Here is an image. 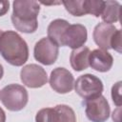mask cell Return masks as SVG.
Here are the masks:
<instances>
[{
    "label": "cell",
    "instance_id": "1",
    "mask_svg": "<svg viewBox=\"0 0 122 122\" xmlns=\"http://www.w3.org/2000/svg\"><path fill=\"white\" fill-rule=\"evenodd\" d=\"M0 54L9 64L20 67L28 61L29 47L16 31L6 30L0 36Z\"/></svg>",
    "mask_w": 122,
    "mask_h": 122
},
{
    "label": "cell",
    "instance_id": "2",
    "mask_svg": "<svg viewBox=\"0 0 122 122\" xmlns=\"http://www.w3.org/2000/svg\"><path fill=\"white\" fill-rule=\"evenodd\" d=\"M40 5L32 0H15L12 3L11 22L13 27L25 33H32L37 30V16Z\"/></svg>",
    "mask_w": 122,
    "mask_h": 122
},
{
    "label": "cell",
    "instance_id": "3",
    "mask_svg": "<svg viewBox=\"0 0 122 122\" xmlns=\"http://www.w3.org/2000/svg\"><path fill=\"white\" fill-rule=\"evenodd\" d=\"M0 100L8 110L18 112L26 107L29 94L23 86L19 84H10L0 92Z\"/></svg>",
    "mask_w": 122,
    "mask_h": 122
},
{
    "label": "cell",
    "instance_id": "4",
    "mask_svg": "<svg viewBox=\"0 0 122 122\" xmlns=\"http://www.w3.org/2000/svg\"><path fill=\"white\" fill-rule=\"evenodd\" d=\"M73 87L75 92L85 100L100 96L104 89L101 79L91 73L80 75L76 79Z\"/></svg>",
    "mask_w": 122,
    "mask_h": 122
},
{
    "label": "cell",
    "instance_id": "5",
    "mask_svg": "<svg viewBox=\"0 0 122 122\" xmlns=\"http://www.w3.org/2000/svg\"><path fill=\"white\" fill-rule=\"evenodd\" d=\"M59 46L48 37H43L35 43L33 50L34 58L43 65L49 66L53 64L57 60Z\"/></svg>",
    "mask_w": 122,
    "mask_h": 122
},
{
    "label": "cell",
    "instance_id": "6",
    "mask_svg": "<svg viewBox=\"0 0 122 122\" xmlns=\"http://www.w3.org/2000/svg\"><path fill=\"white\" fill-rule=\"evenodd\" d=\"M85 107L86 115L92 122H106L110 116V106L103 95L85 100Z\"/></svg>",
    "mask_w": 122,
    "mask_h": 122
},
{
    "label": "cell",
    "instance_id": "7",
    "mask_svg": "<svg viewBox=\"0 0 122 122\" xmlns=\"http://www.w3.org/2000/svg\"><path fill=\"white\" fill-rule=\"evenodd\" d=\"M20 78L25 86L32 89L41 88L48 82L46 71L37 64L24 66L20 71Z\"/></svg>",
    "mask_w": 122,
    "mask_h": 122
},
{
    "label": "cell",
    "instance_id": "8",
    "mask_svg": "<svg viewBox=\"0 0 122 122\" xmlns=\"http://www.w3.org/2000/svg\"><path fill=\"white\" fill-rule=\"evenodd\" d=\"M51 88L58 93H68L74 86V78L71 71L65 68H55L50 75Z\"/></svg>",
    "mask_w": 122,
    "mask_h": 122
},
{
    "label": "cell",
    "instance_id": "9",
    "mask_svg": "<svg viewBox=\"0 0 122 122\" xmlns=\"http://www.w3.org/2000/svg\"><path fill=\"white\" fill-rule=\"evenodd\" d=\"M88 38V32L85 26L81 24H72L67 28L62 37V46H68L72 50L84 46Z\"/></svg>",
    "mask_w": 122,
    "mask_h": 122
},
{
    "label": "cell",
    "instance_id": "10",
    "mask_svg": "<svg viewBox=\"0 0 122 122\" xmlns=\"http://www.w3.org/2000/svg\"><path fill=\"white\" fill-rule=\"evenodd\" d=\"M117 29L112 24L99 23L95 26L92 36L95 44L103 51H108L111 49V41Z\"/></svg>",
    "mask_w": 122,
    "mask_h": 122
},
{
    "label": "cell",
    "instance_id": "11",
    "mask_svg": "<svg viewBox=\"0 0 122 122\" xmlns=\"http://www.w3.org/2000/svg\"><path fill=\"white\" fill-rule=\"evenodd\" d=\"M112 64H113L112 55L107 51L96 49L90 52L89 65L94 71L100 72H106L111 70Z\"/></svg>",
    "mask_w": 122,
    "mask_h": 122
},
{
    "label": "cell",
    "instance_id": "12",
    "mask_svg": "<svg viewBox=\"0 0 122 122\" xmlns=\"http://www.w3.org/2000/svg\"><path fill=\"white\" fill-rule=\"evenodd\" d=\"M90 49L88 47H81L75 50H72L70 55V63L71 68L76 71H81L86 70L89 65V55H90Z\"/></svg>",
    "mask_w": 122,
    "mask_h": 122
},
{
    "label": "cell",
    "instance_id": "13",
    "mask_svg": "<svg viewBox=\"0 0 122 122\" xmlns=\"http://www.w3.org/2000/svg\"><path fill=\"white\" fill-rule=\"evenodd\" d=\"M69 26L70 23L64 19H55L51 21L47 30L48 38H50L58 46L62 47V37Z\"/></svg>",
    "mask_w": 122,
    "mask_h": 122
},
{
    "label": "cell",
    "instance_id": "14",
    "mask_svg": "<svg viewBox=\"0 0 122 122\" xmlns=\"http://www.w3.org/2000/svg\"><path fill=\"white\" fill-rule=\"evenodd\" d=\"M120 8L121 6L117 1H105L104 10L101 14L104 23L112 24L117 22L119 20Z\"/></svg>",
    "mask_w": 122,
    "mask_h": 122
},
{
    "label": "cell",
    "instance_id": "15",
    "mask_svg": "<svg viewBox=\"0 0 122 122\" xmlns=\"http://www.w3.org/2000/svg\"><path fill=\"white\" fill-rule=\"evenodd\" d=\"M53 122H76L74 111L68 105H57L52 108Z\"/></svg>",
    "mask_w": 122,
    "mask_h": 122
},
{
    "label": "cell",
    "instance_id": "16",
    "mask_svg": "<svg viewBox=\"0 0 122 122\" xmlns=\"http://www.w3.org/2000/svg\"><path fill=\"white\" fill-rule=\"evenodd\" d=\"M105 1L102 0H84L83 7L86 14H92L95 17H99L104 10Z\"/></svg>",
    "mask_w": 122,
    "mask_h": 122
},
{
    "label": "cell",
    "instance_id": "17",
    "mask_svg": "<svg viewBox=\"0 0 122 122\" xmlns=\"http://www.w3.org/2000/svg\"><path fill=\"white\" fill-rule=\"evenodd\" d=\"M84 0H76V1H62V4L66 8L67 11H69L73 16H83L86 14L84 7Z\"/></svg>",
    "mask_w": 122,
    "mask_h": 122
},
{
    "label": "cell",
    "instance_id": "18",
    "mask_svg": "<svg viewBox=\"0 0 122 122\" xmlns=\"http://www.w3.org/2000/svg\"><path fill=\"white\" fill-rule=\"evenodd\" d=\"M35 122H53L52 108H44L38 111L35 116Z\"/></svg>",
    "mask_w": 122,
    "mask_h": 122
},
{
    "label": "cell",
    "instance_id": "19",
    "mask_svg": "<svg viewBox=\"0 0 122 122\" xmlns=\"http://www.w3.org/2000/svg\"><path fill=\"white\" fill-rule=\"evenodd\" d=\"M112 98L113 103L117 106H121V81L114 84L112 88Z\"/></svg>",
    "mask_w": 122,
    "mask_h": 122
},
{
    "label": "cell",
    "instance_id": "20",
    "mask_svg": "<svg viewBox=\"0 0 122 122\" xmlns=\"http://www.w3.org/2000/svg\"><path fill=\"white\" fill-rule=\"evenodd\" d=\"M121 30H117L112 38V41H111V49H113L114 51H116L117 52L121 53L122 52V50H121Z\"/></svg>",
    "mask_w": 122,
    "mask_h": 122
},
{
    "label": "cell",
    "instance_id": "21",
    "mask_svg": "<svg viewBox=\"0 0 122 122\" xmlns=\"http://www.w3.org/2000/svg\"><path fill=\"white\" fill-rule=\"evenodd\" d=\"M10 9L9 1H0V16L5 15Z\"/></svg>",
    "mask_w": 122,
    "mask_h": 122
},
{
    "label": "cell",
    "instance_id": "22",
    "mask_svg": "<svg viewBox=\"0 0 122 122\" xmlns=\"http://www.w3.org/2000/svg\"><path fill=\"white\" fill-rule=\"evenodd\" d=\"M0 122H6V113L2 108H0Z\"/></svg>",
    "mask_w": 122,
    "mask_h": 122
},
{
    "label": "cell",
    "instance_id": "23",
    "mask_svg": "<svg viewBox=\"0 0 122 122\" xmlns=\"http://www.w3.org/2000/svg\"><path fill=\"white\" fill-rule=\"evenodd\" d=\"M3 74H4V69H3V66L0 64V79L3 77Z\"/></svg>",
    "mask_w": 122,
    "mask_h": 122
},
{
    "label": "cell",
    "instance_id": "24",
    "mask_svg": "<svg viewBox=\"0 0 122 122\" xmlns=\"http://www.w3.org/2000/svg\"><path fill=\"white\" fill-rule=\"evenodd\" d=\"M2 32H3V31H2L1 30H0V36H1V34H2Z\"/></svg>",
    "mask_w": 122,
    "mask_h": 122
}]
</instances>
